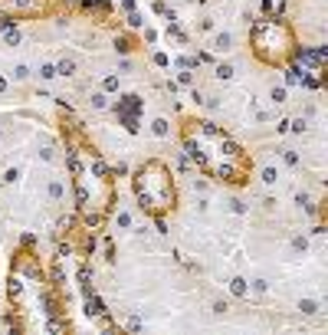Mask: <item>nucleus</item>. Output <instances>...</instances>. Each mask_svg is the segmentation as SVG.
Listing matches in <instances>:
<instances>
[{
	"label": "nucleus",
	"mask_w": 328,
	"mask_h": 335,
	"mask_svg": "<svg viewBox=\"0 0 328 335\" xmlns=\"http://www.w3.org/2000/svg\"><path fill=\"white\" fill-rule=\"evenodd\" d=\"M66 197V181L63 178H53L49 181V201H63Z\"/></svg>",
	"instance_id": "9d476101"
},
{
	"label": "nucleus",
	"mask_w": 328,
	"mask_h": 335,
	"mask_svg": "<svg viewBox=\"0 0 328 335\" xmlns=\"http://www.w3.org/2000/svg\"><path fill=\"white\" fill-rule=\"evenodd\" d=\"M7 296H10V306L17 309V319H13V325H17V329H23L26 312H33L30 332H36V329H49V325H53V303H49L46 276H43L40 259L33 257V250L23 247L20 253L13 257L10 283H7Z\"/></svg>",
	"instance_id": "7ed1b4c3"
},
{
	"label": "nucleus",
	"mask_w": 328,
	"mask_h": 335,
	"mask_svg": "<svg viewBox=\"0 0 328 335\" xmlns=\"http://www.w3.org/2000/svg\"><path fill=\"white\" fill-rule=\"evenodd\" d=\"M230 292H233L236 299H246V296H250V283L243 280V276H233V280H230Z\"/></svg>",
	"instance_id": "6e6552de"
},
{
	"label": "nucleus",
	"mask_w": 328,
	"mask_h": 335,
	"mask_svg": "<svg viewBox=\"0 0 328 335\" xmlns=\"http://www.w3.org/2000/svg\"><path fill=\"white\" fill-rule=\"evenodd\" d=\"M26 79H30V66L17 63V66H13V82H26Z\"/></svg>",
	"instance_id": "2eb2a0df"
},
{
	"label": "nucleus",
	"mask_w": 328,
	"mask_h": 335,
	"mask_svg": "<svg viewBox=\"0 0 328 335\" xmlns=\"http://www.w3.org/2000/svg\"><path fill=\"white\" fill-rule=\"evenodd\" d=\"M151 135L154 138H171V122L167 119H154L151 122Z\"/></svg>",
	"instance_id": "1a4fd4ad"
},
{
	"label": "nucleus",
	"mask_w": 328,
	"mask_h": 335,
	"mask_svg": "<svg viewBox=\"0 0 328 335\" xmlns=\"http://www.w3.org/2000/svg\"><path fill=\"white\" fill-rule=\"evenodd\" d=\"M233 73H236V69H233V63H217V69H213V76H217L220 82H230V79H233Z\"/></svg>",
	"instance_id": "9b49d317"
},
{
	"label": "nucleus",
	"mask_w": 328,
	"mask_h": 335,
	"mask_svg": "<svg viewBox=\"0 0 328 335\" xmlns=\"http://www.w3.org/2000/svg\"><path fill=\"white\" fill-rule=\"evenodd\" d=\"M17 178H20V171H17V168H10V171L3 174V184H13V181H17Z\"/></svg>",
	"instance_id": "5701e85b"
},
{
	"label": "nucleus",
	"mask_w": 328,
	"mask_h": 335,
	"mask_svg": "<svg viewBox=\"0 0 328 335\" xmlns=\"http://www.w3.org/2000/svg\"><path fill=\"white\" fill-rule=\"evenodd\" d=\"M131 50H135V46H131V40H125V36H121V40H115V53H131Z\"/></svg>",
	"instance_id": "aec40b11"
},
{
	"label": "nucleus",
	"mask_w": 328,
	"mask_h": 335,
	"mask_svg": "<svg viewBox=\"0 0 328 335\" xmlns=\"http://www.w3.org/2000/svg\"><path fill=\"white\" fill-rule=\"evenodd\" d=\"M40 10H46V0H0V20L3 17L17 20V17H30Z\"/></svg>",
	"instance_id": "423d86ee"
},
{
	"label": "nucleus",
	"mask_w": 328,
	"mask_h": 335,
	"mask_svg": "<svg viewBox=\"0 0 328 335\" xmlns=\"http://www.w3.org/2000/svg\"><path fill=\"white\" fill-rule=\"evenodd\" d=\"M0 138H3V129H0Z\"/></svg>",
	"instance_id": "393cba45"
},
{
	"label": "nucleus",
	"mask_w": 328,
	"mask_h": 335,
	"mask_svg": "<svg viewBox=\"0 0 328 335\" xmlns=\"http://www.w3.org/2000/svg\"><path fill=\"white\" fill-rule=\"evenodd\" d=\"M36 76L43 79V82H49V79H56V63H43V66H40V73H36Z\"/></svg>",
	"instance_id": "dca6fc26"
},
{
	"label": "nucleus",
	"mask_w": 328,
	"mask_h": 335,
	"mask_svg": "<svg viewBox=\"0 0 328 335\" xmlns=\"http://www.w3.org/2000/svg\"><path fill=\"white\" fill-rule=\"evenodd\" d=\"M250 50L253 56L259 59L262 66L269 69H282L299 56V43H295L292 26L279 17H266V20H256L250 30Z\"/></svg>",
	"instance_id": "39448f33"
},
{
	"label": "nucleus",
	"mask_w": 328,
	"mask_h": 335,
	"mask_svg": "<svg viewBox=\"0 0 328 335\" xmlns=\"http://www.w3.org/2000/svg\"><path fill=\"white\" fill-rule=\"evenodd\" d=\"M299 312H302V315H315L318 303H315V299H302V303H299Z\"/></svg>",
	"instance_id": "f3484780"
},
{
	"label": "nucleus",
	"mask_w": 328,
	"mask_h": 335,
	"mask_svg": "<svg viewBox=\"0 0 328 335\" xmlns=\"http://www.w3.org/2000/svg\"><path fill=\"white\" fill-rule=\"evenodd\" d=\"M3 43H7V46H17V43H20V30H17V26H10V30L3 33Z\"/></svg>",
	"instance_id": "a211bd4d"
},
{
	"label": "nucleus",
	"mask_w": 328,
	"mask_h": 335,
	"mask_svg": "<svg viewBox=\"0 0 328 335\" xmlns=\"http://www.w3.org/2000/svg\"><path fill=\"white\" fill-rule=\"evenodd\" d=\"M269 99H273L276 105H285V102H289V96H285V86H273V89H269Z\"/></svg>",
	"instance_id": "4468645a"
},
{
	"label": "nucleus",
	"mask_w": 328,
	"mask_h": 335,
	"mask_svg": "<svg viewBox=\"0 0 328 335\" xmlns=\"http://www.w3.org/2000/svg\"><path fill=\"white\" fill-rule=\"evenodd\" d=\"M115 224H118V227H128V224H131L128 210H118V217H115Z\"/></svg>",
	"instance_id": "4be33fe9"
},
{
	"label": "nucleus",
	"mask_w": 328,
	"mask_h": 335,
	"mask_svg": "<svg viewBox=\"0 0 328 335\" xmlns=\"http://www.w3.org/2000/svg\"><path fill=\"white\" fill-rule=\"evenodd\" d=\"M210 50H213V53H230V50H233V36H230L227 30L217 33V36L210 40Z\"/></svg>",
	"instance_id": "0eeeda50"
},
{
	"label": "nucleus",
	"mask_w": 328,
	"mask_h": 335,
	"mask_svg": "<svg viewBox=\"0 0 328 335\" xmlns=\"http://www.w3.org/2000/svg\"><path fill=\"white\" fill-rule=\"evenodd\" d=\"M89 102H92V108H105V105H109V96H105V92L98 89V92H95L92 99H89Z\"/></svg>",
	"instance_id": "6ab92c4d"
},
{
	"label": "nucleus",
	"mask_w": 328,
	"mask_h": 335,
	"mask_svg": "<svg viewBox=\"0 0 328 335\" xmlns=\"http://www.w3.org/2000/svg\"><path fill=\"white\" fill-rule=\"evenodd\" d=\"M118 86H121V79L115 76V73H109V76L102 79V92H105V96H109V92H115Z\"/></svg>",
	"instance_id": "ddd939ff"
},
{
	"label": "nucleus",
	"mask_w": 328,
	"mask_h": 335,
	"mask_svg": "<svg viewBox=\"0 0 328 335\" xmlns=\"http://www.w3.org/2000/svg\"><path fill=\"white\" fill-rule=\"evenodd\" d=\"M69 174H72V194H76V214L89 230L98 227L115 204V174L102 155L89 145L82 135L69 141Z\"/></svg>",
	"instance_id": "f03ea898"
},
{
	"label": "nucleus",
	"mask_w": 328,
	"mask_h": 335,
	"mask_svg": "<svg viewBox=\"0 0 328 335\" xmlns=\"http://www.w3.org/2000/svg\"><path fill=\"white\" fill-rule=\"evenodd\" d=\"M131 191L135 201L144 214L151 217H167L177 210V178L171 164L161 158H148V161L135 164L131 171Z\"/></svg>",
	"instance_id": "20e7f679"
},
{
	"label": "nucleus",
	"mask_w": 328,
	"mask_h": 335,
	"mask_svg": "<svg viewBox=\"0 0 328 335\" xmlns=\"http://www.w3.org/2000/svg\"><path fill=\"white\" fill-rule=\"evenodd\" d=\"M76 73V59H59L56 63V76H72Z\"/></svg>",
	"instance_id": "f8f14e48"
},
{
	"label": "nucleus",
	"mask_w": 328,
	"mask_h": 335,
	"mask_svg": "<svg viewBox=\"0 0 328 335\" xmlns=\"http://www.w3.org/2000/svg\"><path fill=\"white\" fill-rule=\"evenodd\" d=\"M276 178H279L276 168H262V181H266V184H276Z\"/></svg>",
	"instance_id": "412c9836"
},
{
	"label": "nucleus",
	"mask_w": 328,
	"mask_h": 335,
	"mask_svg": "<svg viewBox=\"0 0 328 335\" xmlns=\"http://www.w3.org/2000/svg\"><path fill=\"white\" fill-rule=\"evenodd\" d=\"M7 86H10V82H7V76H0V92H7Z\"/></svg>",
	"instance_id": "b1692460"
},
{
	"label": "nucleus",
	"mask_w": 328,
	"mask_h": 335,
	"mask_svg": "<svg viewBox=\"0 0 328 335\" xmlns=\"http://www.w3.org/2000/svg\"><path fill=\"white\" fill-rule=\"evenodd\" d=\"M181 145L200 174L210 181L243 187L253 174V158L230 131H223L217 122L207 119H184L181 122Z\"/></svg>",
	"instance_id": "f257e3e1"
}]
</instances>
